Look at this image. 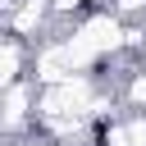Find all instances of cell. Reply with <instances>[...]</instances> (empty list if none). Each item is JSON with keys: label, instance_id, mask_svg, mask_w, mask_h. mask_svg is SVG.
I'll return each mask as SVG.
<instances>
[{"label": "cell", "instance_id": "3", "mask_svg": "<svg viewBox=\"0 0 146 146\" xmlns=\"http://www.w3.org/2000/svg\"><path fill=\"white\" fill-rule=\"evenodd\" d=\"M23 73H27V46L18 36H0V91L23 82Z\"/></svg>", "mask_w": 146, "mask_h": 146}, {"label": "cell", "instance_id": "2", "mask_svg": "<svg viewBox=\"0 0 146 146\" xmlns=\"http://www.w3.org/2000/svg\"><path fill=\"white\" fill-rule=\"evenodd\" d=\"M55 14V5L50 0H14V9H9V18H5V27H9V36H18V41H32L41 27H46V18Z\"/></svg>", "mask_w": 146, "mask_h": 146}, {"label": "cell", "instance_id": "5", "mask_svg": "<svg viewBox=\"0 0 146 146\" xmlns=\"http://www.w3.org/2000/svg\"><path fill=\"white\" fill-rule=\"evenodd\" d=\"M123 123H128V141H132V146H146V110L123 114Z\"/></svg>", "mask_w": 146, "mask_h": 146}, {"label": "cell", "instance_id": "1", "mask_svg": "<svg viewBox=\"0 0 146 146\" xmlns=\"http://www.w3.org/2000/svg\"><path fill=\"white\" fill-rule=\"evenodd\" d=\"M32 114H36V82L32 78H23V82L0 91V128L5 132H18Z\"/></svg>", "mask_w": 146, "mask_h": 146}, {"label": "cell", "instance_id": "6", "mask_svg": "<svg viewBox=\"0 0 146 146\" xmlns=\"http://www.w3.org/2000/svg\"><path fill=\"white\" fill-rule=\"evenodd\" d=\"M114 14L128 23V18H141L146 14V0H114Z\"/></svg>", "mask_w": 146, "mask_h": 146}, {"label": "cell", "instance_id": "8", "mask_svg": "<svg viewBox=\"0 0 146 146\" xmlns=\"http://www.w3.org/2000/svg\"><path fill=\"white\" fill-rule=\"evenodd\" d=\"M36 146H59V141H36Z\"/></svg>", "mask_w": 146, "mask_h": 146}, {"label": "cell", "instance_id": "7", "mask_svg": "<svg viewBox=\"0 0 146 146\" xmlns=\"http://www.w3.org/2000/svg\"><path fill=\"white\" fill-rule=\"evenodd\" d=\"M55 5V14H78V9H87L91 0H50Z\"/></svg>", "mask_w": 146, "mask_h": 146}, {"label": "cell", "instance_id": "4", "mask_svg": "<svg viewBox=\"0 0 146 146\" xmlns=\"http://www.w3.org/2000/svg\"><path fill=\"white\" fill-rule=\"evenodd\" d=\"M123 100H128V110H146V64L128 73V82H123Z\"/></svg>", "mask_w": 146, "mask_h": 146}]
</instances>
